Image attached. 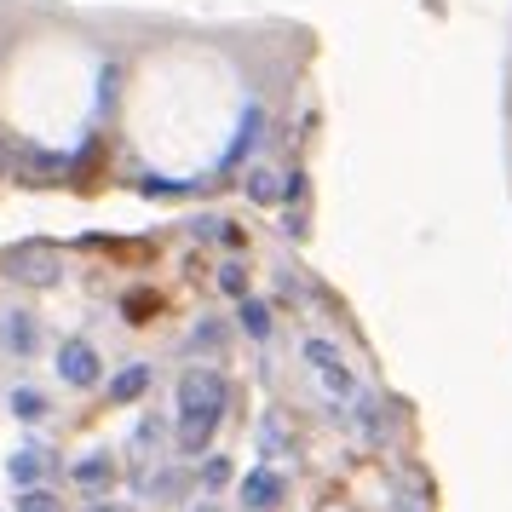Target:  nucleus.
I'll use <instances>...</instances> for the list:
<instances>
[{"label":"nucleus","instance_id":"dca6fc26","mask_svg":"<svg viewBox=\"0 0 512 512\" xmlns=\"http://www.w3.org/2000/svg\"><path fill=\"white\" fill-rule=\"evenodd\" d=\"M259 449H265V455H282V449H288V420L282 415L259 420Z\"/></svg>","mask_w":512,"mask_h":512},{"label":"nucleus","instance_id":"9b49d317","mask_svg":"<svg viewBox=\"0 0 512 512\" xmlns=\"http://www.w3.org/2000/svg\"><path fill=\"white\" fill-rule=\"evenodd\" d=\"M185 489H190V478L173 466V455H167V466H156L150 478H139V495H144V501H179Z\"/></svg>","mask_w":512,"mask_h":512},{"label":"nucleus","instance_id":"6e6552de","mask_svg":"<svg viewBox=\"0 0 512 512\" xmlns=\"http://www.w3.org/2000/svg\"><path fill=\"white\" fill-rule=\"evenodd\" d=\"M150 386H156V369H150V363H121V369L104 380V397H110L116 409H127V403H139Z\"/></svg>","mask_w":512,"mask_h":512},{"label":"nucleus","instance_id":"20e7f679","mask_svg":"<svg viewBox=\"0 0 512 512\" xmlns=\"http://www.w3.org/2000/svg\"><path fill=\"white\" fill-rule=\"evenodd\" d=\"M346 409H351V432H357L363 443H386V438H392L397 409H392V403H386L380 392H369V386H363V392L351 397Z\"/></svg>","mask_w":512,"mask_h":512},{"label":"nucleus","instance_id":"4be33fe9","mask_svg":"<svg viewBox=\"0 0 512 512\" xmlns=\"http://www.w3.org/2000/svg\"><path fill=\"white\" fill-rule=\"evenodd\" d=\"M81 512H127V501H104V495H87V507Z\"/></svg>","mask_w":512,"mask_h":512},{"label":"nucleus","instance_id":"9d476101","mask_svg":"<svg viewBox=\"0 0 512 512\" xmlns=\"http://www.w3.org/2000/svg\"><path fill=\"white\" fill-rule=\"evenodd\" d=\"M12 277L29 282V288H52V282H58V259H52L47 248H41V254H35V248H18V254H12Z\"/></svg>","mask_w":512,"mask_h":512},{"label":"nucleus","instance_id":"6ab92c4d","mask_svg":"<svg viewBox=\"0 0 512 512\" xmlns=\"http://www.w3.org/2000/svg\"><path fill=\"white\" fill-rule=\"evenodd\" d=\"M162 432H167V426H162L156 415L144 420V426H139V438H133V466H144V461H150V449L162 443Z\"/></svg>","mask_w":512,"mask_h":512},{"label":"nucleus","instance_id":"1a4fd4ad","mask_svg":"<svg viewBox=\"0 0 512 512\" xmlns=\"http://www.w3.org/2000/svg\"><path fill=\"white\" fill-rule=\"evenodd\" d=\"M52 466H58V461H52L47 443H18V449H12V461H6V478H12L18 489H29V484H41Z\"/></svg>","mask_w":512,"mask_h":512},{"label":"nucleus","instance_id":"f03ea898","mask_svg":"<svg viewBox=\"0 0 512 512\" xmlns=\"http://www.w3.org/2000/svg\"><path fill=\"white\" fill-rule=\"evenodd\" d=\"M300 357H305V369H311V380L323 386V397H328V403H340V409H346L351 397L363 392V386H357V369L346 363V351L334 346L328 334H305Z\"/></svg>","mask_w":512,"mask_h":512},{"label":"nucleus","instance_id":"f8f14e48","mask_svg":"<svg viewBox=\"0 0 512 512\" xmlns=\"http://www.w3.org/2000/svg\"><path fill=\"white\" fill-rule=\"evenodd\" d=\"M236 328H242L248 340H259V346H271V334H277V311L248 294V300H242V311H236Z\"/></svg>","mask_w":512,"mask_h":512},{"label":"nucleus","instance_id":"aec40b11","mask_svg":"<svg viewBox=\"0 0 512 512\" xmlns=\"http://www.w3.org/2000/svg\"><path fill=\"white\" fill-rule=\"evenodd\" d=\"M219 288L236 294V300H248V265H242V259H225V265H219Z\"/></svg>","mask_w":512,"mask_h":512},{"label":"nucleus","instance_id":"ddd939ff","mask_svg":"<svg viewBox=\"0 0 512 512\" xmlns=\"http://www.w3.org/2000/svg\"><path fill=\"white\" fill-rule=\"evenodd\" d=\"M225 346H231V328L219 323V317H208V323H196V328H190L185 357H225Z\"/></svg>","mask_w":512,"mask_h":512},{"label":"nucleus","instance_id":"5701e85b","mask_svg":"<svg viewBox=\"0 0 512 512\" xmlns=\"http://www.w3.org/2000/svg\"><path fill=\"white\" fill-rule=\"evenodd\" d=\"M190 512H219V501H196V507H190Z\"/></svg>","mask_w":512,"mask_h":512},{"label":"nucleus","instance_id":"0eeeda50","mask_svg":"<svg viewBox=\"0 0 512 512\" xmlns=\"http://www.w3.org/2000/svg\"><path fill=\"white\" fill-rule=\"evenodd\" d=\"M41 340H47V334H41V317H35V311H6V317H0V346L12 351V357H35Z\"/></svg>","mask_w":512,"mask_h":512},{"label":"nucleus","instance_id":"39448f33","mask_svg":"<svg viewBox=\"0 0 512 512\" xmlns=\"http://www.w3.org/2000/svg\"><path fill=\"white\" fill-rule=\"evenodd\" d=\"M236 501H242V512H277L288 501V478H282L277 466H259V472H248L236 484Z\"/></svg>","mask_w":512,"mask_h":512},{"label":"nucleus","instance_id":"f3484780","mask_svg":"<svg viewBox=\"0 0 512 512\" xmlns=\"http://www.w3.org/2000/svg\"><path fill=\"white\" fill-rule=\"evenodd\" d=\"M231 478H236V466L225 461V455H208V461H202V489H208V495H219Z\"/></svg>","mask_w":512,"mask_h":512},{"label":"nucleus","instance_id":"2eb2a0df","mask_svg":"<svg viewBox=\"0 0 512 512\" xmlns=\"http://www.w3.org/2000/svg\"><path fill=\"white\" fill-rule=\"evenodd\" d=\"M248 196H254V202H265V208H271L277 196H288V185H277V173H271V167H265V162H254V167H248Z\"/></svg>","mask_w":512,"mask_h":512},{"label":"nucleus","instance_id":"4468645a","mask_svg":"<svg viewBox=\"0 0 512 512\" xmlns=\"http://www.w3.org/2000/svg\"><path fill=\"white\" fill-rule=\"evenodd\" d=\"M6 403H12V420H24V426H35V420L52 415V397L41 392V386H12Z\"/></svg>","mask_w":512,"mask_h":512},{"label":"nucleus","instance_id":"7ed1b4c3","mask_svg":"<svg viewBox=\"0 0 512 512\" xmlns=\"http://www.w3.org/2000/svg\"><path fill=\"white\" fill-rule=\"evenodd\" d=\"M52 369H58V380L75 386V392H98V386H104V357H98L93 340H64Z\"/></svg>","mask_w":512,"mask_h":512},{"label":"nucleus","instance_id":"f257e3e1","mask_svg":"<svg viewBox=\"0 0 512 512\" xmlns=\"http://www.w3.org/2000/svg\"><path fill=\"white\" fill-rule=\"evenodd\" d=\"M231 409V386L219 369H185L173 380V449L179 455H208L219 420Z\"/></svg>","mask_w":512,"mask_h":512},{"label":"nucleus","instance_id":"423d86ee","mask_svg":"<svg viewBox=\"0 0 512 512\" xmlns=\"http://www.w3.org/2000/svg\"><path fill=\"white\" fill-rule=\"evenodd\" d=\"M70 478H75L81 495H110V489H116V455H110V449H87V455L70 466Z\"/></svg>","mask_w":512,"mask_h":512},{"label":"nucleus","instance_id":"a211bd4d","mask_svg":"<svg viewBox=\"0 0 512 512\" xmlns=\"http://www.w3.org/2000/svg\"><path fill=\"white\" fill-rule=\"evenodd\" d=\"M18 512H64V501H58L52 489L29 484V489H18Z\"/></svg>","mask_w":512,"mask_h":512},{"label":"nucleus","instance_id":"412c9836","mask_svg":"<svg viewBox=\"0 0 512 512\" xmlns=\"http://www.w3.org/2000/svg\"><path fill=\"white\" fill-rule=\"evenodd\" d=\"M196 236H202V242H231V225H225V219H196Z\"/></svg>","mask_w":512,"mask_h":512}]
</instances>
